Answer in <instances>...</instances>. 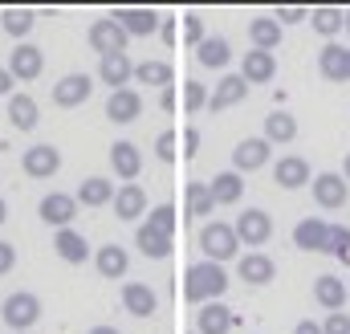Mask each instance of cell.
<instances>
[{
  "instance_id": "6da1fadb",
  "label": "cell",
  "mask_w": 350,
  "mask_h": 334,
  "mask_svg": "<svg viewBox=\"0 0 350 334\" xmlns=\"http://www.w3.org/2000/svg\"><path fill=\"white\" fill-rule=\"evenodd\" d=\"M224 290H228L224 265H216V261H196V265H187V273H183V298H187L191 306L220 302Z\"/></svg>"
},
{
  "instance_id": "7a4b0ae2",
  "label": "cell",
  "mask_w": 350,
  "mask_h": 334,
  "mask_svg": "<svg viewBox=\"0 0 350 334\" xmlns=\"http://www.w3.org/2000/svg\"><path fill=\"white\" fill-rule=\"evenodd\" d=\"M200 253H204V261H216V265L232 261V257L241 253V237H237V229L224 224V220H208V224L200 229Z\"/></svg>"
},
{
  "instance_id": "3957f363",
  "label": "cell",
  "mask_w": 350,
  "mask_h": 334,
  "mask_svg": "<svg viewBox=\"0 0 350 334\" xmlns=\"http://www.w3.org/2000/svg\"><path fill=\"white\" fill-rule=\"evenodd\" d=\"M0 318L8 322V331H12V334H29L33 326H37V318H41V298H37V294H29V290L8 294V298H4V306H0Z\"/></svg>"
},
{
  "instance_id": "277c9868",
  "label": "cell",
  "mask_w": 350,
  "mask_h": 334,
  "mask_svg": "<svg viewBox=\"0 0 350 334\" xmlns=\"http://www.w3.org/2000/svg\"><path fill=\"white\" fill-rule=\"evenodd\" d=\"M90 49L98 53V57H110V53H126V29L114 21V16H102V21H94L90 25Z\"/></svg>"
},
{
  "instance_id": "5b68a950",
  "label": "cell",
  "mask_w": 350,
  "mask_h": 334,
  "mask_svg": "<svg viewBox=\"0 0 350 334\" xmlns=\"http://www.w3.org/2000/svg\"><path fill=\"white\" fill-rule=\"evenodd\" d=\"M237 237H241V245H249V253H257L273 237V216L261 212V208H245L241 216H237Z\"/></svg>"
},
{
  "instance_id": "8992f818",
  "label": "cell",
  "mask_w": 350,
  "mask_h": 334,
  "mask_svg": "<svg viewBox=\"0 0 350 334\" xmlns=\"http://www.w3.org/2000/svg\"><path fill=\"white\" fill-rule=\"evenodd\" d=\"M78 196H66V192H49V196H41V204H37V216L49 224V229H70V220L78 216Z\"/></svg>"
},
{
  "instance_id": "52a82bcc",
  "label": "cell",
  "mask_w": 350,
  "mask_h": 334,
  "mask_svg": "<svg viewBox=\"0 0 350 334\" xmlns=\"http://www.w3.org/2000/svg\"><path fill=\"white\" fill-rule=\"evenodd\" d=\"M314 204L318 208H326V212H334V208H342L350 196L347 188V175H338V171H322V175H314Z\"/></svg>"
},
{
  "instance_id": "ba28073f",
  "label": "cell",
  "mask_w": 350,
  "mask_h": 334,
  "mask_svg": "<svg viewBox=\"0 0 350 334\" xmlns=\"http://www.w3.org/2000/svg\"><path fill=\"white\" fill-rule=\"evenodd\" d=\"M21 167H25L29 179H53V175L62 171V151H57L53 143H37V147L25 151Z\"/></svg>"
},
{
  "instance_id": "9c48e42d",
  "label": "cell",
  "mask_w": 350,
  "mask_h": 334,
  "mask_svg": "<svg viewBox=\"0 0 350 334\" xmlns=\"http://www.w3.org/2000/svg\"><path fill=\"white\" fill-rule=\"evenodd\" d=\"M41 70H45V53H41L37 45L21 41V45L8 53V74H12L16 82H37V78H41Z\"/></svg>"
},
{
  "instance_id": "30bf717a",
  "label": "cell",
  "mask_w": 350,
  "mask_h": 334,
  "mask_svg": "<svg viewBox=\"0 0 350 334\" xmlns=\"http://www.w3.org/2000/svg\"><path fill=\"white\" fill-rule=\"evenodd\" d=\"M293 245L301 253H330V224L322 216H306L293 229Z\"/></svg>"
},
{
  "instance_id": "8fae6325",
  "label": "cell",
  "mask_w": 350,
  "mask_h": 334,
  "mask_svg": "<svg viewBox=\"0 0 350 334\" xmlns=\"http://www.w3.org/2000/svg\"><path fill=\"white\" fill-rule=\"evenodd\" d=\"M90 94H94V82H90V74H66L62 82L53 86V106H62V110L86 106Z\"/></svg>"
},
{
  "instance_id": "7c38bea8",
  "label": "cell",
  "mask_w": 350,
  "mask_h": 334,
  "mask_svg": "<svg viewBox=\"0 0 350 334\" xmlns=\"http://www.w3.org/2000/svg\"><path fill=\"white\" fill-rule=\"evenodd\" d=\"M98 78H102V86H110V94H114V90H126V82L135 78V62H131V53L98 57Z\"/></svg>"
},
{
  "instance_id": "4fadbf2b",
  "label": "cell",
  "mask_w": 350,
  "mask_h": 334,
  "mask_svg": "<svg viewBox=\"0 0 350 334\" xmlns=\"http://www.w3.org/2000/svg\"><path fill=\"white\" fill-rule=\"evenodd\" d=\"M249 98V82L241 78V74H224L216 90H212V98H208V110L212 114H220V110H228V106H237V102H245Z\"/></svg>"
},
{
  "instance_id": "5bb4252c",
  "label": "cell",
  "mask_w": 350,
  "mask_h": 334,
  "mask_svg": "<svg viewBox=\"0 0 350 334\" xmlns=\"http://www.w3.org/2000/svg\"><path fill=\"white\" fill-rule=\"evenodd\" d=\"M318 74H322L326 82H350V49L347 45L330 41V45L318 53Z\"/></svg>"
},
{
  "instance_id": "9a60e30c",
  "label": "cell",
  "mask_w": 350,
  "mask_h": 334,
  "mask_svg": "<svg viewBox=\"0 0 350 334\" xmlns=\"http://www.w3.org/2000/svg\"><path fill=\"white\" fill-rule=\"evenodd\" d=\"M110 16L126 29V37H151L159 29V12L155 8H114Z\"/></svg>"
},
{
  "instance_id": "2e32d148",
  "label": "cell",
  "mask_w": 350,
  "mask_h": 334,
  "mask_svg": "<svg viewBox=\"0 0 350 334\" xmlns=\"http://www.w3.org/2000/svg\"><path fill=\"white\" fill-rule=\"evenodd\" d=\"M269 139H241L237 143V151H232V171H261L265 164H269Z\"/></svg>"
},
{
  "instance_id": "e0dca14e",
  "label": "cell",
  "mask_w": 350,
  "mask_h": 334,
  "mask_svg": "<svg viewBox=\"0 0 350 334\" xmlns=\"http://www.w3.org/2000/svg\"><path fill=\"white\" fill-rule=\"evenodd\" d=\"M273 183H281L285 192L314 183V179H310V164H306L301 155H281V159L273 164Z\"/></svg>"
},
{
  "instance_id": "ac0fdd59",
  "label": "cell",
  "mask_w": 350,
  "mask_h": 334,
  "mask_svg": "<svg viewBox=\"0 0 350 334\" xmlns=\"http://www.w3.org/2000/svg\"><path fill=\"white\" fill-rule=\"evenodd\" d=\"M143 114V98H139V90H114L110 98H106V118L110 123H135Z\"/></svg>"
},
{
  "instance_id": "d6986e66",
  "label": "cell",
  "mask_w": 350,
  "mask_h": 334,
  "mask_svg": "<svg viewBox=\"0 0 350 334\" xmlns=\"http://www.w3.org/2000/svg\"><path fill=\"white\" fill-rule=\"evenodd\" d=\"M122 306H126V314H135V318H151V314L159 310V298H155L151 285L126 281V285H122Z\"/></svg>"
},
{
  "instance_id": "ffe728a7",
  "label": "cell",
  "mask_w": 350,
  "mask_h": 334,
  "mask_svg": "<svg viewBox=\"0 0 350 334\" xmlns=\"http://www.w3.org/2000/svg\"><path fill=\"white\" fill-rule=\"evenodd\" d=\"M241 78L249 86H265L277 78V57L273 53H265V49H249L245 53V62H241Z\"/></svg>"
},
{
  "instance_id": "44dd1931",
  "label": "cell",
  "mask_w": 350,
  "mask_h": 334,
  "mask_svg": "<svg viewBox=\"0 0 350 334\" xmlns=\"http://www.w3.org/2000/svg\"><path fill=\"white\" fill-rule=\"evenodd\" d=\"M232 322H237V314H232L224 302H208V306H200V314H196V331L200 334H228Z\"/></svg>"
},
{
  "instance_id": "7402d4cb",
  "label": "cell",
  "mask_w": 350,
  "mask_h": 334,
  "mask_svg": "<svg viewBox=\"0 0 350 334\" xmlns=\"http://www.w3.org/2000/svg\"><path fill=\"white\" fill-rule=\"evenodd\" d=\"M110 167H114L118 179H135V175L143 171V151H139L131 139H118V143L110 147Z\"/></svg>"
},
{
  "instance_id": "603a6c76",
  "label": "cell",
  "mask_w": 350,
  "mask_h": 334,
  "mask_svg": "<svg viewBox=\"0 0 350 334\" xmlns=\"http://www.w3.org/2000/svg\"><path fill=\"white\" fill-rule=\"evenodd\" d=\"M237 273H241V281H249V285H269V281L277 277V265H273V257H265V253H245V257L237 261Z\"/></svg>"
},
{
  "instance_id": "cb8c5ba5",
  "label": "cell",
  "mask_w": 350,
  "mask_h": 334,
  "mask_svg": "<svg viewBox=\"0 0 350 334\" xmlns=\"http://www.w3.org/2000/svg\"><path fill=\"white\" fill-rule=\"evenodd\" d=\"M110 208H114V216H118V220H139V216L147 212V192H143L139 183H122Z\"/></svg>"
},
{
  "instance_id": "d4e9b609",
  "label": "cell",
  "mask_w": 350,
  "mask_h": 334,
  "mask_svg": "<svg viewBox=\"0 0 350 334\" xmlns=\"http://www.w3.org/2000/svg\"><path fill=\"white\" fill-rule=\"evenodd\" d=\"M314 302H318L322 310L338 314V310L347 306V281H338L334 273H322V277L314 281Z\"/></svg>"
},
{
  "instance_id": "484cf974",
  "label": "cell",
  "mask_w": 350,
  "mask_h": 334,
  "mask_svg": "<svg viewBox=\"0 0 350 334\" xmlns=\"http://www.w3.org/2000/svg\"><path fill=\"white\" fill-rule=\"evenodd\" d=\"M135 245L143 249V257H167L172 253V233H163L159 224H151V220H143L139 229H135Z\"/></svg>"
},
{
  "instance_id": "4316f807",
  "label": "cell",
  "mask_w": 350,
  "mask_h": 334,
  "mask_svg": "<svg viewBox=\"0 0 350 334\" xmlns=\"http://www.w3.org/2000/svg\"><path fill=\"white\" fill-rule=\"evenodd\" d=\"M94 265H98L102 277L118 281V277H126V269H131V253L122 249V245H102V249L94 253Z\"/></svg>"
},
{
  "instance_id": "83f0119b",
  "label": "cell",
  "mask_w": 350,
  "mask_h": 334,
  "mask_svg": "<svg viewBox=\"0 0 350 334\" xmlns=\"http://www.w3.org/2000/svg\"><path fill=\"white\" fill-rule=\"evenodd\" d=\"M114 196H118V188L106 175H90V179H82V188H78V204H86V208L114 204Z\"/></svg>"
},
{
  "instance_id": "f1b7e54d",
  "label": "cell",
  "mask_w": 350,
  "mask_h": 334,
  "mask_svg": "<svg viewBox=\"0 0 350 334\" xmlns=\"http://www.w3.org/2000/svg\"><path fill=\"white\" fill-rule=\"evenodd\" d=\"M53 249H57V257H62L66 265H86V257H90L86 237L74 233V229H62V233L53 237Z\"/></svg>"
},
{
  "instance_id": "f546056e",
  "label": "cell",
  "mask_w": 350,
  "mask_h": 334,
  "mask_svg": "<svg viewBox=\"0 0 350 334\" xmlns=\"http://www.w3.org/2000/svg\"><path fill=\"white\" fill-rule=\"evenodd\" d=\"M249 41H253V49L273 53V49L281 45V25H277L273 16H257V21H249Z\"/></svg>"
},
{
  "instance_id": "4dcf8cb0",
  "label": "cell",
  "mask_w": 350,
  "mask_h": 334,
  "mask_svg": "<svg viewBox=\"0 0 350 334\" xmlns=\"http://www.w3.org/2000/svg\"><path fill=\"white\" fill-rule=\"evenodd\" d=\"M310 25H314V33H322V37H338V33L347 29V8H330V4H322V8L310 12Z\"/></svg>"
},
{
  "instance_id": "1f68e13d",
  "label": "cell",
  "mask_w": 350,
  "mask_h": 334,
  "mask_svg": "<svg viewBox=\"0 0 350 334\" xmlns=\"http://www.w3.org/2000/svg\"><path fill=\"white\" fill-rule=\"evenodd\" d=\"M196 57H200L204 70H224L228 57H232V45H228V37H208V41L196 49Z\"/></svg>"
},
{
  "instance_id": "d6a6232c",
  "label": "cell",
  "mask_w": 350,
  "mask_h": 334,
  "mask_svg": "<svg viewBox=\"0 0 350 334\" xmlns=\"http://www.w3.org/2000/svg\"><path fill=\"white\" fill-rule=\"evenodd\" d=\"M265 139H269V143H293V139H297V118H293L289 110H273V114L265 118Z\"/></svg>"
},
{
  "instance_id": "836d02e7",
  "label": "cell",
  "mask_w": 350,
  "mask_h": 334,
  "mask_svg": "<svg viewBox=\"0 0 350 334\" xmlns=\"http://www.w3.org/2000/svg\"><path fill=\"white\" fill-rule=\"evenodd\" d=\"M172 66H167V62H139V66H135V82L139 86H155V90H159V94H163V90H172Z\"/></svg>"
},
{
  "instance_id": "e575fe53",
  "label": "cell",
  "mask_w": 350,
  "mask_h": 334,
  "mask_svg": "<svg viewBox=\"0 0 350 334\" xmlns=\"http://www.w3.org/2000/svg\"><path fill=\"white\" fill-rule=\"evenodd\" d=\"M8 123H12L16 131H33V127H37V102H33L29 94H12V98H8Z\"/></svg>"
},
{
  "instance_id": "d590c367",
  "label": "cell",
  "mask_w": 350,
  "mask_h": 334,
  "mask_svg": "<svg viewBox=\"0 0 350 334\" xmlns=\"http://www.w3.org/2000/svg\"><path fill=\"white\" fill-rule=\"evenodd\" d=\"M212 196H216V204H241V196H245L241 171H220V175L212 179Z\"/></svg>"
},
{
  "instance_id": "8d00e7d4",
  "label": "cell",
  "mask_w": 350,
  "mask_h": 334,
  "mask_svg": "<svg viewBox=\"0 0 350 334\" xmlns=\"http://www.w3.org/2000/svg\"><path fill=\"white\" fill-rule=\"evenodd\" d=\"M0 25H4V33H8V37L21 45V41L33 33V8H4Z\"/></svg>"
},
{
  "instance_id": "74e56055",
  "label": "cell",
  "mask_w": 350,
  "mask_h": 334,
  "mask_svg": "<svg viewBox=\"0 0 350 334\" xmlns=\"http://www.w3.org/2000/svg\"><path fill=\"white\" fill-rule=\"evenodd\" d=\"M216 212V196H212V183H187V216H212Z\"/></svg>"
},
{
  "instance_id": "f35d334b",
  "label": "cell",
  "mask_w": 350,
  "mask_h": 334,
  "mask_svg": "<svg viewBox=\"0 0 350 334\" xmlns=\"http://www.w3.org/2000/svg\"><path fill=\"white\" fill-rule=\"evenodd\" d=\"M208 98H212V94H208V86H204V82H183V110H187V114L204 110V106H208Z\"/></svg>"
},
{
  "instance_id": "ab89813d",
  "label": "cell",
  "mask_w": 350,
  "mask_h": 334,
  "mask_svg": "<svg viewBox=\"0 0 350 334\" xmlns=\"http://www.w3.org/2000/svg\"><path fill=\"white\" fill-rule=\"evenodd\" d=\"M330 253L338 261H350V229L347 224H330Z\"/></svg>"
},
{
  "instance_id": "60d3db41",
  "label": "cell",
  "mask_w": 350,
  "mask_h": 334,
  "mask_svg": "<svg viewBox=\"0 0 350 334\" xmlns=\"http://www.w3.org/2000/svg\"><path fill=\"white\" fill-rule=\"evenodd\" d=\"M273 21H277V25H293V21H310V8H301V4H281V8L273 12Z\"/></svg>"
},
{
  "instance_id": "b9f144b4",
  "label": "cell",
  "mask_w": 350,
  "mask_h": 334,
  "mask_svg": "<svg viewBox=\"0 0 350 334\" xmlns=\"http://www.w3.org/2000/svg\"><path fill=\"white\" fill-rule=\"evenodd\" d=\"M147 220H151V224H159L163 233H175V208H172V204H155Z\"/></svg>"
},
{
  "instance_id": "7bdbcfd3",
  "label": "cell",
  "mask_w": 350,
  "mask_h": 334,
  "mask_svg": "<svg viewBox=\"0 0 350 334\" xmlns=\"http://www.w3.org/2000/svg\"><path fill=\"white\" fill-rule=\"evenodd\" d=\"M175 143H179V139H175V131H163V135L155 139V159H163V164H172L175 155H179V151H175Z\"/></svg>"
},
{
  "instance_id": "ee69618b",
  "label": "cell",
  "mask_w": 350,
  "mask_h": 334,
  "mask_svg": "<svg viewBox=\"0 0 350 334\" xmlns=\"http://www.w3.org/2000/svg\"><path fill=\"white\" fill-rule=\"evenodd\" d=\"M183 37H187V45L200 49V45L208 41V37H204V21H200V16H183Z\"/></svg>"
},
{
  "instance_id": "f6af8a7d",
  "label": "cell",
  "mask_w": 350,
  "mask_h": 334,
  "mask_svg": "<svg viewBox=\"0 0 350 334\" xmlns=\"http://www.w3.org/2000/svg\"><path fill=\"white\" fill-rule=\"evenodd\" d=\"M322 331L326 334H350V314H326V322H322Z\"/></svg>"
},
{
  "instance_id": "bcb514c9",
  "label": "cell",
  "mask_w": 350,
  "mask_h": 334,
  "mask_svg": "<svg viewBox=\"0 0 350 334\" xmlns=\"http://www.w3.org/2000/svg\"><path fill=\"white\" fill-rule=\"evenodd\" d=\"M12 265H16V249H12L8 241H0V277L12 273Z\"/></svg>"
},
{
  "instance_id": "7dc6e473",
  "label": "cell",
  "mask_w": 350,
  "mask_h": 334,
  "mask_svg": "<svg viewBox=\"0 0 350 334\" xmlns=\"http://www.w3.org/2000/svg\"><path fill=\"white\" fill-rule=\"evenodd\" d=\"M196 151H200V131L187 127V131H183V159H191Z\"/></svg>"
},
{
  "instance_id": "c3c4849f",
  "label": "cell",
  "mask_w": 350,
  "mask_h": 334,
  "mask_svg": "<svg viewBox=\"0 0 350 334\" xmlns=\"http://www.w3.org/2000/svg\"><path fill=\"white\" fill-rule=\"evenodd\" d=\"M12 86H16V78L8 74V66H0V98H12Z\"/></svg>"
},
{
  "instance_id": "681fc988",
  "label": "cell",
  "mask_w": 350,
  "mask_h": 334,
  "mask_svg": "<svg viewBox=\"0 0 350 334\" xmlns=\"http://www.w3.org/2000/svg\"><path fill=\"white\" fill-rule=\"evenodd\" d=\"M293 334H326V331H322L314 318H306V322H297V326H293Z\"/></svg>"
},
{
  "instance_id": "f907efd6",
  "label": "cell",
  "mask_w": 350,
  "mask_h": 334,
  "mask_svg": "<svg viewBox=\"0 0 350 334\" xmlns=\"http://www.w3.org/2000/svg\"><path fill=\"white\" fill-rule=\"evenodd\" d=\"M159 110H167V114L175 110V86H172V90H163V94H159Z\"/></svg>"
},
{
  "instance_id": "816d5d0a",
  "label": "cell",
  "mask_w": 350,
  "mask_h": 334,
  "mask_svg": "<svg viewBox=\"0 0 350 334\" xmlns=\"http://www.w3.org/2000/svg\"><path fill=\"white\" fill-rule=\"evenodd\" d=\"M159 37H163L167 45H175V21H163V25H159Z\"/></svg>"
},
{
  "instance_id": "f5cc1de1",
  "label": "cell",
  "mask_w": 350,
  "mask_h": 334,
  "mask_svg": "<svg viewBox=\"0 0 350 334\" xmlns=\"http://www.w3.org/2000/svg\"><path fill=\"white\" fill-rule=\"evenodd\" d=\"M90 334H118V331H114V326H94Z\"/></svg>"
},
{
  "instance_id": "db71d44e",
  "label": "cell",
  "mask_w": 350,
  "mask_h": 334,
  "mask_svg": "<svg viewBox=\"0 0 350 334\" xmlns=\"http://www.w3.org/2000/svg\"><path fill=\"white\" fill-rule=\"evenodd\" d=\"M4 220H8V204L0 200V224H4Z\"/></svg>"
},
{
  "instance_id": "11a10c76",
  "label": "cell",
  "mask_w": 350,
  "mask_h": 334,
  "mask_svg": "<svg viewBox=\"0 0 350 334\" xmlns=\"http://www.w3.org/2000/svg\"><path fill=\"white\" fill-rule=\"evenodd\" d=\"M342 175H347V183H350V155H347V164H342Z\"/></svg>"
},
{
  "instance_id": "9f6ffc18",
  "label": "cell",
  "mask_w": 350,
  "mask_h": 334,
  "mask_svg": "<svg viewBox=\"0 0 350 334\" xmlns=\"http://www.w3.org/2000/svg\"><path fill=\"white\" fill-rule=\"evenodd\" d=\"M347 33H350V8H347Z\"/></svg>"
},
{
  "instance_id": "6f0895ef",
  "label": "cell",
  "mask_w": 350,
  "mask_h": 334,
  "mask_svg": "<svg viewBox=\"0 0 350 334\" xmlns=\"http://www.w3.org/2000/svg\"><path fill=\"white\" fill-rule=\"evenodd\" d=\"M191 334H200V331H191Z\"/></svg>"
}]
</instances>
